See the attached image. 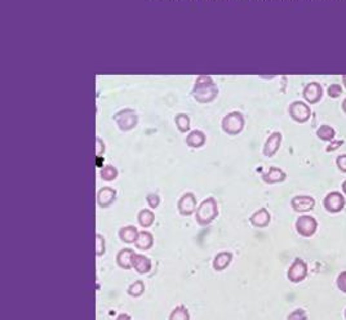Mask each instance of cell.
Returning a JSON list of instances; mask_svg holds the SVG:
<instances>
[{"instance_id":"obj_39","label":"cell","mask_w":346,"mask_h":320,"mask_svg":"<svg viewBox=\"0 0 346 320\" xmlns=\"http://www.w3.org/2000/svg\"><path fill=\"white\" fill-rule=\"evenodd\" d=\"M342 80H343V85H345V88H346V75L342 76Z\"/></svg>"},{"instance_id":"obj_23","label":"cell","mask_w":346,"mask_h":320,"mask_svg":"<svg viewBox=\"0 0 346 320\" xmlns=\"http://www.w3.org/2000/svg\"><path fill=\"white\" fill-rule=\"evenodd\" d=\"M335 129L331 125H322L316 130V136L320 140H323V141H332L335 139Z\"/></svg>"},{"instance_id":"obj_18","label":"cell","mask_w":346,"mask_h":320,"mask_svg":"<svg viewBox=\"0 0 346 320\" xmlns=\"http://www.w3.org/2000/svg\"><path fill=\"white\" fill-rule=\"evenodd\" d=\"M136 248L141 250H149L154 244V236L149 231H140L139 238L136 240Z\"/></svg>"},{"instance_id":"obj_32","label":"cell","mask_w":346,"mask_h":320,"mask_svg":"<svg viewBox=\"0 0 346 320\" xmlns=\"http://www.w3.org/2000/svg\"><path fill=\"white\" fill-rule=\"evenodd\" d=\"M337 287L341 292L346 293V271L341 272L337 278Z\"/></svg>"},{"instance_id":"obj_17","label":"cell","mask_w":346,"mask_h":320,"mask_svg":"<svg viewBox=\"0 0 346 320\" xmlns=\"http://www.w3.org/2000/svg\"><path fill=\"white\" fill-rule=\"evenodd\" d=\"M286 178L287 174L281 168H278V167H271L267 171V173H265L262 176V179L266 184H278V182H283Z\"/></svg>"},{"instance_id":"obj_36","label":"cell","mask_w":346,"mask_h":320,"mask_svg":"<svg viewBox=\"0 0 346 320\" xmlns=\"http://www.w3.org/2000/svg\"><path fill=\"white\" fill-rule=\"evenodd\" d=\"M117 320H131V316L127 314H120L119 316L117 317Z\"/></svg>"},{"instance_id":"obj_35","label":"cell","mask_w":346,"mask_h":320,"mask_svg":"<svg viewBox=\"0 0 346 320\" xmlns=\"http://www.w3.org/2000/svg\"><path fill=\"white\" fill-rule=\"evenodd\" d=\"M341 145H343V141H333V142H331V144L328 145V147H327V152L333 151V150H337L338 147L341 146Z\"/></svg>"},{"instance_id":"obj_28","label":"cell","mask_w":346,"mask_h":320,"mask_svg":"<svg viewBox=\"0 0 346 320\" xmlns=\"http://www.w3.org/2000/svg\"><path fill=\"white\" fill-rule=\"evenodd\" d=\"M106 250V242L101 234H96V256L101 257Z\"/></svg>"},{"instance_id":"obj_11","label":"cell","mask_w":346,"mask_h":320,"mask_svg":"<svg viewBox=\"0 0 346 320\" xmlns=\"http://www.w3.org/2000/svg\"><path fill=\"white\" fill-rule=\"evenodd\" d=\"M304 98L309 103H318L323 96V88L319 83H309L303 92Z\"/></svg>"},{"instance_id":"obj_19","label":"cell","mask_w":346,"mask_h":320,"mask_svg":"<svg viewBox=\"0 0 346 320\" xmlns=\"http://www.w3.org/2000/svg\"><path fill=\"white\" fill-rule=\"evenodd\" d=\"M140 231L134 226H126V227H122L119 230V238L123 243L132 244V243H136Z\"/></svg>"},{"instance_id":"obj_9","label":"cell","mask_w":346,"mask_h":320,"mask_svg":"<svg viewBox=\"0 0 346 320\" xmlns=\"http://www.w3.org/2000/svg\"><path fill=\"white\" fill-rule=\"evenodd\" d=\"M178 212L182 216H190L193 215L194 211H196V199L195 195L191 193H186L181 196L177 204Z\"/></svg>"},{"instance_id":"obj_7","label":"cell","mask_w":346,"mask_h":320,"mask_svg":"<svg viewBox=\"0 0 346 320\" xmlns=\"http://www.w3.org/2000/svg\"><path fill=\"white\" fill-rule=\"evenodd\" d=\"M306 275H308V265L301 258H296L289 267L288 274H287L289 282L300 283L305 279Z\"/></svg>"},{"instance_id":"obj_25","label":"cell","mask_w":346,"mask_h":320,"mask_svg":"<svg viewBox=\"0 0 346 320\" xmlns=\"http://www.w3.org/2000/svg\"><path fill=\"white\" fill-rule=\"evenodd\" d=\"M100 176L104 181H114L118 177V169L114 166H105L100 172Z\"/></svg>"},{"instance_id":"obj_14","label":"cell","mask_w":346,"mask_h":320,"mask_svg":"<svg viewBox=\"0 0 346 320\" xmlns=\"http://www.w3.org/2000/svg\"><path fill=\"white\" fill-rule=\"evenodd\" d=\"M132 266L139 274H147L151 270V261L144 255H137L134 253L133 260H132Z\"/></svg>"},{"instance_id":"obj_38","label":"cell","mask_w":346,"mask_h":320,"mask_svg":"<svg viewBox=\"0 0 346 320\" xmlns=\"http://www.w3.org/2000/svg\"><path fill=\"white\" fill-rule=\"evenodd\" d=\"M342 190H343V193H345V195H346V181L342 184Z\"/></svg>"},{"instance_id":"obj_5","label":"cell","mask_w":346,"mask_h":320,"mask_svg":"<svg viewBox=\"0 0 346 320\" xmlns=\"http://www.w3.org/2000/svg\"><path fill=\"white\" fill-rule=\"evenodd\" d=\"M296 230L304 238H310L318 230V222L311 216H301L296 221Z\"/></svg>"},{"instance_id":"obj_4","label":"cell","mask_w":346,"mask_h":320,"mask_svg":"<svg viewBox=\"0 0 346 320\" xmlns=\"http://www.w3.org/2000/svg\"><path fill=\"white\" fill-rule=\"evenodd\" d=\"M114 119L115 122H117L119 129L124 130V132L133 129L137 125V122H139V118H137L136 112H134L133 110L129 109H124L122 110V111L118 112V114H115Z\"/></svg>"},{"instance_id":"obj_29","label":"cell","mask_w":346,"mask_h":320,"mask_svg":"<svg viewBox=\"0 0 346 320\" xmlns=\"http://www.w3.org/2000/svg\"><path fill=\"white\" fill-rule=\"evenodd\" d=\"M327 93H328V96H330V97L337 98V97H340L341 95H342V87H341V85H338V84H331L330 87H328Z\"/></svg>"},{"instance_id":"obj_8","label":"cell","mask_w":346,"mask_h":320,"mask_svg":"<svg viewBox=\"0 0 346 320\" xmlns=\"http://www.w3.org/2000/svg\"><path fill=\"white\" fill-rule=\"evenodd\" d=\"M323 205L331 213H338L345 208V198L342 194L337 193V191H332L328 194L323 200Z\"/></svg>"},{"instance_id":"obj_31","label":"cell","mask_w":346,"mask_h":320,"mask_svg":"<svg viewBox=\"0 0 346 320\" xmlns=\"http://www.w3.org/2000/svg\"><path fill=\"white\" fill-rule=\"evenodd\" d=\"M146 201L150 205V208H158L159 204H160V196L156 195V194H149L146 196Z\"/></svg>"},{"instance_id":"obj_2","label":"cell","mask_w":346,"mask_h":320,"mask_svg":"<svg viewBox=\"0 0 346 320\" xmlns=\"http://www.w3.org/2000/svg\"><path fill=\"white\" fill-rule=\"evenodd\" d=\"M218 216L217 203L215 198H207L196 208V222L200 226H207Z\"/></svg>"},{"instance_id":"obj_6","label":"cell","mask_w":346,"mask_h":320,"mask_svg":"<svg viewBox=\"0 0 346 320\" xmlns=\"http://www.w3.org/2000/svg\"><path fill=\"white\" fill-rule=\"evenodd\" d=\"M289 115L292 119L297 123H305L310 119L311 110L305 102L296 101V102L289 105Z\"/></svg>"},{"instance_id":"obj_15","label":"cell","mask_w":346,"mask_h":320,"mask_svg":"<svg viewBox=\"0 0 346 320\" xmlns=\"http://www.w3.org/2000/svg\"><path fill=\"white\" fill-rule=\"evenodd\" d=\"M134 250L129 249V248H124V249L119 250L117 255V263L119 267L124 270H129L132 266V260H133Z\"/></svg>"},{"instance_id":"obj_3","label":"cell","mask_w":346,"mask_h":320,"mask_svg":"<svg viewBox=\"0 0 346 320\" xmlns=\"http://www.w3.org/2000/svg\"><path fill=\"white\" fill-rule=\"evenodd\" d=\"M222 129L230 134V136H235L239 134L244 128V117L240 112L234 111L227 114L226 117L222 119Z\"/></svg>"},{"instance_id":"obj_24","label":"cell","mask_w":346,"mask_h":320,"mask_svg":"<svg viewBox=\"0 0 346 320\" xmlns=\"http://www.w3.org/2000/svg\"><path fill=\"white\" fill-rule=\"evenodd\" d=\"M168 320H190V314L185 306H177L171 312Z\"/></svg>"},{"instance_id":"obj_13","label":"cell","mask_w":346,"mask_h":320,"mask_svg":"<svg viewBox=\"0 0 346 320\" xmlns=\"http://www.w3.org/2000/svg\"><path fill=\"white\" fill-rule=\"evenodd\" d=\"M117 198V191L112 188H101L97 193V204L101 208H107L114 203Z\"/></svg>"},{"instance_id":"obj_37","label":"cell","mask_w":346,"mask_h":320,"mask_svg":"<svg viewBox=\"0 0 346 320\" xmlns=\"http://www.w3.org/2000/svg\"><path fill=\"white\" fill-rule=\"evenodd\" d=\"M342 110H343V112L346 114V98H345V101L342 102Z\"/></svg>"},{"instance_id":"obj_20","label":"cell","mask_w":346,"mask_h":320,"mask_svg":"<svg viewBox=\"0 0 346 320\" xmlns=\"http://www.w3.org/2000/svg\"><path fill=\"white\" fill-rule=\"evenodd\" d=\"M233 255L230 252H221L213 260V269L216 271H222L232 263Z\"/></svg>"},{"instance_id":"obj_1","label":"cell","mask_w":346,"mask_h":320,"mask_svg":"<svg viewBox=\"0 0 346 320\" xmlns=\"http://www.w3.org/2000/svg\"><path fill=\"white\" fill-rule=\"evenodd\" d=\"M218 90L217 87L215 85V83L212 82V78L207 75L199 76L196 79L195 87L193 89V96L195 97V100L200 103H207L211 102L216 98Z\"/></svg>"},{"instance_id":"obj_30","label":"cell","mask_w":346,"mask_h":320,"mask_svg":"<svg viewBox=\"0 0 346 320\" xmlns=\"http://www.w3.org/2000/svg\"><path fill=\"white\" fill-rule=\"evenodd\" d=\"M287 320H306V312L303 309L294 310L293 312L288 315Z\"/></svg>"},{"instance_id":"obj_33","label":"cell","mask_w":346,"mask_h":320,"mask_svg":"<svg viewBox=\"0 0 346 320\" xmlns=\"http://www.w3.org/2000/svg\"><path fill=\"white\" fill-rule=\"evenodd\" d=\"M104 152H105L104 141H102L101 139H97L96 140V155H97V156H101V155H104Z\"/></svg>"},{"instance_id":"obj_26","label":"cell","mask_w":346,"mask_h":320,"mask_svg":"<svg viewBox=\"0 0 346 320\" xmlns=\"http://www.w3.org/2000/svg\"><path fill=\"white\" fill-rule=\"evenodd\" d=\"M176 125L180 132H188L190 129V118L186 114H178L176 117Z\"/></svg>"},{"instance_id":"obj_10","label":"cell","mask_w":346,"mask_h":320,"mask_svg":"<svg viewBox=\"0 0 346 320\" xmlns=\"http://www.w3.org/2000/svg\"><path fill=\"white\" fill-rule=\"evenodd\" d=\"M291 205L294 212H309L315 207V199L308 195L294 196L291 201Z\"/></svg>"},{"instance_id":"obj_34","label":"cell","mask_w":346,"mask_h":320,"mask_svg":"<svg viewBox=\"0 0 346 320\" xmlns=\"http://www.w3.org/2000/svg\"><path fill=\"white\" fill-rule=\"evenodd\" d=\"M336 163H337V167L340 168V171L346 173V155H340L337 157V160H336Z\"/></svg>"},{"instance_id":"obj_12","label":"cell","mask_w":346,"mask_h":320,"mask_svg":"<svg viewBox=\"0 0 346 320\" xmlns=\"http://www.w3.org/2000/svg\"><path fill=\"white\" fill-rule=\"evenodd\" d=\"M282 142V134L279 132H274L271 133L269 136V139L266 140L265 142V146L262 152H264L265 156L271 157L276 154V151L279 150V146H281Z\"/></svg>"},{"instance_id":"obj_27","label":"cell","mask_w":346,"mask_h":320,"mask_svg":"<svg viewBox=\"0 0 346 320\" xmlns=\"http://www.w3.org/2000/svg\"><path fill=\"white\" fill-rule=\"evenodd\" d=\"M145 292V284L141 280H137L133 284L129 285L128 288V294L132 297H140L142 296V293Z\"/></svg>"},{"instance_id":"obj_16","label":"cell","mask_w":346,"mask_h":320,"mask_svg":"<svg viewBox=\"0 0 346 320\" xmlns=\"http://www.w3.org/2000/svg\"><path fill=\"white\" fill-rule=\"evenodd\" d=\"M270 220H271V217H270L269 211L266 208H260L256 213L252 215L251 223L253 226H256V227L264 228L266 226H269Z\"/></svg>"},{"instance_id":"obj_22","label":"cell","mask_w":346,"mask_h":320,"mask_svg":"<svg viewBox=\"0 0 346 320\" xmlns=\"http://www.w3.org/2000/svg\"><path fill=\"white\" fill-rule=\"evenodd\" d=\"M137 220H139V223L141 227L147 228L150 227L154 223V221H155V215H154V212H151L150 209H142V211H140Z\"/></svg>"},{"instance_id":"obj_40","label":"cell","mask_w":346,"mask_h":320,"mask_svg":"<svg viewBox=\"0 0 346 320\" xmlns=\"http://www.w3.org/2000/svg\"><path fill=\"white\" fill-rule=\"evenodd\" d=\"M345 319H346V311H345Z\"/></svg>"},{"instance_id":"obj_21","label":"cell","mask_w":346,"mask_h":320,"mask_svg":"<svg viewBox=\"0 0 346 320\" xmlns=\"http://www.w3.org/2000/svg\"><path fill=\"white\" fill-rule=\"evenodd\" d=\"M186 144H188V146L193 147V149L202 147L205 144V134L200 132V130H193L186 137Z\"/></svg>"}]
</instances>
